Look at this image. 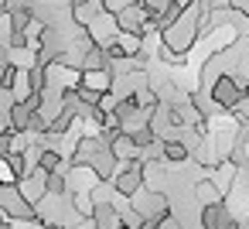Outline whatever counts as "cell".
I'll return each instance as SVG.
<instances>
[{"label":"cell","mask_w":249,"mask_h":229,"mask_svg":"<svg viewBox=\"0 0 249 229\" xmlns=\"http://www.w3.org/2000/svg\"><path fill=\"white\" fill-rule=\"evenodd\" d=\"M7 21H11V31H14V35H28V28H31V21H35V11H31L28 4H11Z\"/></svg>","instance_id":"4"},{"label":"cell","mask_w":249,"mask_h":229,"mask_svg":"<svg viewBox=\"0 0 249 229\" xmlns=\"http://www.w3.org/2000/svg\"><path fill=\"white\" fill-rule=\"evenodd\" d=\"M45 195H48V198H62V195H69V181H65L62 171L45 174Z\"/></svg>","instance_id":"8"},{"label":"cell","mask_w":249,"mask_h":229,"mask_svg":"<svg viewBox=\"0 0 249 229\" xmlns=\"http://www.w3.org/2000/svg\"><path fill=\"white\" fill-rule=\"evenodd\" d=\"M11 106H14V96L0 89V116H7V113H11Z\"/></svg>","instance_id":"12"},{"label":"cell","mask_w":249,"mask_h":229,"mask_svg":"<svg viewBox=\"0 0 249 229\" xmlns=\"http://www.w3.org/2000/svg\"><path fill=\"white\" fill-rule=\"evenodd\" d=\"M242 96H246V93L239 89V82H235V76H218V79H215V86H212V99H215V106H225V110H235Z\"/></svg>","instance_id":"2"},{"label":"cell","mask_w":249,"mask_h":229,"mask_svg":"<svg viewBox=\"0 0 249 229\" xmlns=\"http://www.w3.org/2000/svg\"><path fill=\"white\" fill-rule=\"evenodd\" d=\"M99 14H103V4H72V18L79 28H89Z\"/></svg>","instance_id":"5"},{"label":"cell","mask_w":249,"mask_h":229,"mask_svg":"<svg viewBox=\"0 0 249 229\" xmlns=\"http://www.w3.org/2000/svg\"><path fill=\"white\" fill-rule=\"evenodd\" d=\"M225 219H229L225 202H218V205H205V209H201V229H218Z\"/></svg>","instance_id":"6"},{"label":"cell","mask_w":249,"mask_h":229,"mask_svg":"<svg viewBox=\"0 0 249 229\" xmlns=\"http://www.w3.org/2000/svg\"><path fill=\"white\" fill-rule=\"evenodd\" d=\"M38 171H41V174H55V171H62V154L41 147V154H38Z\"/></svg>","instance_id":"10"},{"label":"cell","mask_w":249,"mask_h":229,"mask_svg":"<svg viewBox=\"0 0 249 229\" xmlns=\"http://www.w3.org/2000/svg\"><path fill=\"white\" fill-rule=\"evenodd\" d=\"M191 157V151H188V144L184 140H164V161H171V164H181V161H188Z\"/></svg>","instance_id":"7"},{"label":"cell","mask_w":249,"mask_h":229,"mask_svg":"<svg viewBox=\"0 0 249 229\" xmlns=\"http://www.w3.org/2000/svg\"><path fill=\"white\" fill-rule=\"evenodd\" d=\"M218 229H239V222H235V219H225V222H222Z\"/></svg>","instance_id":"14"},{"label":"cell","mask_w":249,"mask_h":229,"mask_svg":"<svg viewBox=\"0 0 249 229\" xmlns=\"http://www.w3.org/2000/svg\"><path fill=\"white\" fill-rule=\"evenodd\" d=\"M195 195H198L205 205H218V202H222V191L215 188V181H212V178H201V181L195 185Z\"/></svg>","instance_id":"9"},{"label":"cell","mask_w":249,"mask_h":229,"mask_svg":"<svg viewBox=\"0 0 249 229\" xmlns=\"http://www.w3.org/2000/svg\"><path fill=\"white\" fill-rule=\"evenodd\" d=\"M160 229H184V226H181V222L171 215V219H164V222H160Z\"/></svg>","instance_id":"13"},{"label":"cell","mask_w":249,"mask_h":229,"mask_svg":"<svg viewBox=\"0 0 249 229\" xmlns=\"http://www.w3.org/2000/svg\"><path fill=\"white\" fill-rule=\"evenodd\" d=\"M116 168H120V161H116V154L106 151V147H103V151L92 157V164H89V171H92L99 181H106V178L113 181V178H116Z\"/></svg>","instance_id":"3"},{"label":"cell","mask_w":249,"mask_h":229,"mask_svg":"<svg viewBox=\"0 0 249 229\" xmlns=\"http://www.w3.org/2000/svg\"><path fill=\"white\" fill-rule=\"evenodd\" d=\"M232 113H235V116H239V120H242V123H249V93H246V96H242V99H239V106H235V110H232Z\"/></svg>","instance_id":"11"},{"label":"cell","mask_w":249,"mask_h":229,"mask_svg":"<svg viewBox=\"0 0 249 229\" xmlns=\"http://www.w3.org/2000/svg\"><path fill=\"white\" fill-rule=\"evenodd\" d=\"M143 178H147V164H143V161H130V164H123V168L116 171L113 188H116V195L133 198V195L143 191Z\"/></svg>","instance_id":"1"}]
</instances>
